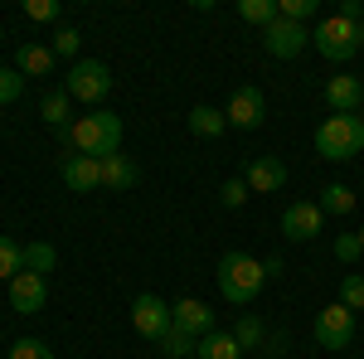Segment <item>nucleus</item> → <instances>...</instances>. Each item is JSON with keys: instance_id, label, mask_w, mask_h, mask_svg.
Here are the masks:
<instances>
[{"instance_id": "nucleus-1", "label": "nucleus", "mask_w": 364, "mask_h": 359, "mask_svg": "<svg viewBox=\"0 0 364 359\" xmlns=\"http://www.w3.org/2000/svg\"><path fill=\"white\" fill-rule=\"evenodd\" d=\"M63 136H68V146H73L78 156L107 161V156H117V146H122V117L97 107V112H87V117H78Z\"/></svg>"}, {"instance_id": "nucleus-2", "label": "nucleus", "mask_w": 364, "mask_h": 359, "mask_svg": "<svg viewBox=\"0 0 364 359\" xmlns=\"http://www.w3.org/2000/svg\"><path fill=\"white\" fill-rule=\"evenodd\" d=\"M262 282H267V272H262V262L248 257V252H228L224 262H219V291L233 306H248L262 291Z\"/></svg>"}, {"instance_id": "nucleus-3", "label": "nucleus", "mask_w": 364, "mask_h": 359, "mask_svg": "<svg viewBox=\"0 0 364 359\" xmlns=\"http://www.w3.org/2000/svg\"><path fill=\"white\" fill-rule=\"evenodd\" d=\"M311 49L321 58H331V63H350L360 54V25L345 20V15H326L321 25L311 29Z\"/></svg>"}, {"instance_id": "nucleus-4", "label": "nucleus", "mask_w": 364, "mask_h": 359, "mask_svg": "<svg viewBox=\"0 0 364 359\" xmlns=\"http://www.w3.org/2000/svg\"><path fill=\"white\" fill-rule=\"evenodd\" d=\"M316 151L326 161H355L364 151V122L360 117H326L316 132Z\"/></svg>"}, {"instance_id": "nucleus-5", "label": "nucleus", "mask_w": 364, "mask_h": 359, "mask_svg": "<svg viewBox=\"0 0 364 359\" xmlns=\"http://www.w3.org/2000/svg\"><path fill=\"white\" fill-rule=\"evenodd\" d=\"M68 97H78V102H102L107 92H112V73H107V63H97V58H78L73 68H68V83H63Z\"/></svg>"}, {"instance_id": "nucleus-6", "label": "nucleus", "mask_w": 364, "mask_h": 359, "mask_svg": "<svg viewBox=\"0 0 364 359\" xmlns=\"http://www.w3.org/2000/svg\"><path fill=\"white\" fill-rule=\"evenodd\" d=\"M311 331H316V345H321V350H345V345H350V340H355V311H350V306H326V311H321V316H316V326H311Z\"/></svg>"}, {"instance_id": "nucleus-7", "label": "nucleus", "mask_w": 364, "mask_h": 359, "mask_svg": "<svg viewBox=\"0 0 364 359\" xmlns=\"http://www.w3.org/2000/svg\"><path fill=\"white\" fill-rule=\"evenodd\" d=\"M262 44H267V54L272 58H296L301 49L311 44V29L306 25H291V20H272V25L262 29Z\"/></svg>"}, {"instance_id": "nucleus-8", "label": "nucleus", "mask_w": 364, "mask_h": 359, "mask_svg": "<svg viewBox=\"0 0 364 359\" xmlns=\"http://www.w3.org/2000/svg\"><path fill=\"white\" fill-rule=\"evenodd\" d=\"M321 228H326V214H321V204H311V199H296V204H287V214H282V233H287L291 243H311Z\"/></svg>"}, {"instance_id": "nucleus-9", "label": "nucleus", "mask_w": 364, "mask_h": 359, "mask_svg": "<svg viewBox=\"0 0 364 359\" xmlns=\"http://www.w3.org/2000/svg\"><path fill=\"white\" fill-rule=\"evenodd\" d=\"M175 326V316H170V306L161 296H136L132 301V331L146 335V340H161V335Z\"/></svg>"}, {"instance_id": "nucleus-10", "label": "nucleus", "mask_w": 364, "mask_h": 359, "mask_svg": "<svg viewBox=\"0 0 364 359\" xmlns=\"http://www.w3.org/2000/svg\"><path fill=\"white\" fill-rule=\"evenodd\" d=\"M228 127H238V132H257L262 127V117H267V97L257 92V87H238L233 97H228Z\"/></svg>"}, {"instance_id": "nucleus-11", "label": "nucleus", "mask_w": 364, "mask_h": 359, "mask_svg": "<svg viewBox=\"0 0 364 359\" xmlns=\"http://www.w3.org/2000/svg\"><path fill=\"white\" fill-rule=\"evenodd\" d=\"M326 107L336 112V117H355L364 107V78L355 73H336L331 83H326Z\"/></svg>"}, {"instance_id": "nucleus-12", "label": "nucleus", "mask_w": 364, "mask_h": 359, "mask_svg": "<svg viewBox=\"0 0 364 359\" xmlns=\"http://www.w3.org/2000/svg\"><path fill=\"white\" fill-rule=\"evenodd\" d=\"M44 301H49V282H44L39 272H20L15 282H10V306H15L20 316L44 311Z\"/></svg>"}, {"instance_id": "nucleus-13", "label": "nucleus", "mask_w": 364, "mask_h": 359, "mask_svg": "<svg viewBox=\"0 0 364 359\" xmlns=\"http://www.w3.org/2000/svg\"><path fill=\"white\" fill-rule=\"evenodd\" d=\"M243 185L252 194H277V190H287V166H282L277 156H257V161H248Z\"/></svg>"}, {"instance_id": "nucleus-14", "label": "nucleus", "mask_w": 364, "mask_h": 359, "mask_svg": "<svg viewBox=\"0 0 364 359\" xmlns=\"http://www.w3.org/2000/svg\"><path fill=\"white\" fill-rule=\"evenodd\" d=\"M58 175H63V185H68V190L92 194L97 185H102V161H92V156H63Z\"/></svg>"}, {"instance_id": "nucleus-15", "label": "nucleus", "mask_w": 364, "mask_h": 359, "mask_svg": "<svg viewBox=\"0 0 364 359\" xmlns=\"http://www.w3.org/2000/svg\"><path fill=\"white\" fill-rule=\"evenodd\" d=\"M170 316H175V326H180V331H190L195 340H199V335H209V331H214V311H209L204 301H195V296L175 301V306H170Z\"/></svg>"}, {"instance_id": "nucleus-16", "label": "nucleus", "mask_w": 364, "mask_h": 359, "mask_svg": "<svg viewBox=\"0 0 364 359\" xmlns=\"http://www.w3.org/2000/svg\"><path fill=\"white\" fill-rule=\"evenodd\" d=\"M15 73H25V78H49V73H54V49H44V44H20V49H15Z\"/></svg>"}, {"instance_id": "nucleus-17", "label": "nucleus", "mask_w": 364, "mask_h": 359, "mask_svg": "<svg viewBox=\"0 0 364 359\" xmlns=\"http://www.w3.org/2000/svg\"><path fill=\"white\" fill-rule=\"evenodd\" d=\"M141 180V170L132 156H107L102 161V190H132Z\"/></svg>"}, {"instance_id": "nucleus-18", "label": "nucleus", "mask_w": 364, "mask_h": 359, "mask_svg": "<svg viewBox=\"0 0 364 359\" xmlns=\"http://www.w3.org/2000/svg\"><path fill=\"white\" fill-rule=\"evenodd\" d=\"M224 127H228V117L219 107H209V102H199L195 112H190V132L204 141H214V136H224Z\"/></svg>"}, {"instance_id": "nucleus-19", "label": "nucleus", "mask_w": 364, "mask_h": 359, "mask_svg": "<svg viewBox=\"0 0 364 359\" xmlns=\"http://www.w3.org/2000/svg\"><path fill=\"white\" fill-rule=\"evenodd\" d=\"M238 355H243V350H238V340H233V335H224V331L199 335L195 359H238Z\"/></svg>"}, {"instance_id": "nucleus-20", "label": "nucleus", "mask_w": 364, "mask_h": 359, "mask_svg": "<svg viewBox=\"0 0 364 359\" xmlns=\"http://www.w3.org/2000/svg\"><path fill=\"white\" fill-rule=\"evenodd\" d=\"M20 272H25V248H20L15 238H5V233H0V282L10 286Z\"/></svg>"}, {"instance_id": "nucleus-21", "label": "nucleus", "mask_w": 364, "mask_h": 359, "mask_svg": "<svg viewBox=\"0 0 364 359\" xmlns=\"http://www.w3.org/2000/svg\"><path fill=\"white\" fill-rule=\"evenodd\" d=\"M195 350H199V340L190 331H180V326H170V331L161 335V355L166 359H190Z\"/></svg>"}, {"instance_id": "nucleus-22", "label": "nucleus", "mask_w": 364, "mask_h": 359, "mask_svg": "<svg viewBox=\"0 0 364 359\" xmlns=\"http://www.w3.org/2000/svg\"><path fill=\"white\" fill-rule=\"evenodd\" d=\"M238 20L267 29L272 20H277V0H238Z\"/></svg>"}, {"instance_id": "nucleus-23", "label": "nucleus", "mask_w": 364, "mask_h": 359, "mask_svg": "<svg viewBox=\"0 0 364 359\" xmlns=\"http://www.w3.org/2000/svg\"><path fill=\"white\" fill-rule=\"evenodd\" d=\"M350 209H355L350 185H326V190H321V214H350Z\"/></svg>"}, {"instance_id": "nucleus-24", "label": "nucleus", "mask_w": 364, "mask_h": 359, "mask_svg": "<svg viewBox=\"0 0 364 359\" xmlns=\"http://www.w3.org/2000/svg\"><path fill=\"white\" fill-rule=\"evenodd\" d=\"M54 262H58V252H54V243H29L25 248V272H54Z\"/></svg>"}, {"instance_id": "nucleus-25", "label": "nucleus", "mask_w": 364, "mask_h": 359, "mask_svg": "<svg viewBox=\"0 0 364 359\" xmlns=\"http://www.w3.org/2000/svg\"><path fill=\"white\" fill-rule=\"evenodd\" d=\"M233 340H238V350H257V345L267 340V331H262V321H257V316H243V321H238V331H233Z\"/></svg>"}, {"instance_id": "nucleus-26", "label": "nucleus", "mask_w": 364, "mask_h": 359, "mask_svg": "<svg viewBox=\"0 0 364 359\" xmlns=\"http://www.w3.org/2000/svg\"><path fill=\"white\" fill-rule=\"evenodd\" d=\"M39 117H44L49 127H63V122H68V92H49V97L39 102Z\"/></svg>"}, {"instance_id": "nucleus-27", "label": "nucleus", "mask_w": 364, "mask_h": 359, "mask_svg": "<svg viewBox=\"0 0 364 359\" xmlns=\"http://www.w3.org/2000/svg\"><path fill=\"white\" fill-rule=\"evenodd\" d=\"M340 306H350V311H364V277L350 272L340 282Z\"/></svg>"}, {"instance_id": "nucleus-28", "label": "nucleus", "mask_w": 364, "mask_h": 359, "mask_svg": "<svg viewBox=\"0 0 364 359\" xmlns=\"http://www.w3.org/2000/svg\"><path fill=\"white\" fill-rule=\"evenodd\" d=\"M10 359H54V350H49L44 340L25 335V340H15V345H10Z\"/></svg>"}, {"instance_id": "nucleus-29", "label": "nucleus", "mask_w": 364, "mask_h": 359, "mask_svg": "<svg viewBox=\"0 0 364 359\" xmlns=\"http://www.w3.org/2000/svg\"><path fill=\"white\" fill-rule=\"evenodd\" d=\"M20 92H25V78H20L15 68H0V107L20 102Z\"/></svg>"}, {"instance_id": "nucleus-30", "label": "nucleus", "mask_w": 364, "mask_h": 359, "mask_svg": "<svg viewBox=\"0 0 364 359\" xmlns=\"http://www.w3.org/2000/svg\"><path fill=\"white\" fill-rule=\"evenodd\" d=\"M277 15L282 20H291V25H301L316 15V0H277Z\"/></svg>"}, {"instance_id": "nucleus-31", "label": "nucleus", "mask_w": 364, "mask_h": 359, "mask_svg": "<svg viewBox=\"0 0 364 359\" xmlns=\"http://www.w3.org/2000/svg\"><path fill=\"white\" fill-rule=\"evenodd\" d=\"M78 44H83V34H78V29H58V34H54V54H63V58L78 54Z\"/></svg>"}, {"instance_id": "nucleus-32", "label": "nucleus", "mask_w": 364, "mask_h": 359, "mask_svg": "<svg viewBox=\"0 0 364 359\" xmlns=\"http://www.w3.org/2000/svg\"><path fill=\"white\" fill-rule=\"evenodd\" d=\"M219 199H224L228 209H243V204H248V185H243V180H228L224 190H219Z\"/></svg>"}, {"instance_id": "nucleus-33", "label": "nucleus", "mask_w": 364, "mask_h": 359, "mask_svg": "<svg viewBox=\"0 0 364 359\" xmlns=\"http://www.w3.org/2000/svg\"><path fill=\"white\" fill-rule=\"evenodd\" d=\"M360 233H340V238H336V257H340V262H355V257H360Z\"/></svg>"}, {"instance_id": "nucleus-34", "label": "nucleus", "mask_w": 364, "mask_h": 359, "mask_svg": "<svg viewBox=\"0 0 364 359\" xmlns=\"http://www.w3.org/2000/svg\"><path fill=\"white\" fill-rule=\"evenodd\" d=\"M25 15L29 20H58V0H29Z\"/></svg>"}, {"instance_id": "nucleus-35", "label": "nucleus", "mask_w": 364, "mask_h": 359, "mask_svg": "<svg viewBox=\"0 0 364 359\" xmlns=\"http://www.w3.org/2000/svg\"><path fill=\"white\" fill-rule=\"evenodd\" d=\"M262 345H267V355H272V359H277L282 350H287V340H282V335H267V340H262Z\"/></svg>"}, {"instance_id": "nucleus-36", "label": "nucleus", "mask_w": 364, "mask_h": 359, "mask_svg": "<svg viewBox=\"0 0 364 359\" xmlns=\"http://www.w3.org/2000/svg\"><path fill=\"white\" fill-rule=\"evenodd\" d=\"M360 49H364V20H360Z\"/></svg>"}, {"instance_id": "nucleus-37", "label": "nucleus", "mask_w": 364, "mask_h": 359, "mask_svg": "<svg viewBox=\"0 0 364 359\" xmlns=\"http://www.w3.org/2000/svg\"><path fill=\"white\" fill-rule=\"evenodd\" d=\"M360 248H364V228H360Z\"/></svg>"}]
</instances>
